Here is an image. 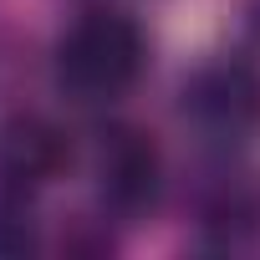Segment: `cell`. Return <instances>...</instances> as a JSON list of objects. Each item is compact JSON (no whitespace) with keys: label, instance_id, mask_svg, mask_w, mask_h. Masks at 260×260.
I'll use <instances>...</instances> for the list:
<instances>
[{"label":"cell","instance_id":"1","mask_svg":"<svg viewBox=\"0 0 260 260\" xmlns=\"http://www.w3.org/2000/svg\"><path fill=\"white\" fill-rule=\"evenodd\" d=\"M153 41L133 11L117 6H92L82 11L51 46V77L56 87L82 102V107H107L122 102L148 72Z\"/></svg>","mask_w":260,"mask_h":260},{"label":"cell","instance_id":"2","mask_svg":"<svg viewBox=\"0 0 260 260\" xmlns=\"http://www.w3.org/2000/svg\"><path fill=\"white\" fill-rule=\"evenodd\" d=\"M169 184L164 148L138 122H107L92 143V194L97 209L117 224H138L158 209Z\"/></svg>","mask_w":260,"mask_h":260},{"label":"cell","instance_id":"3","mask_svg":"<svg viewBox=\"0 0 260 260\" xmlns=\"http://www.w3.org/2000/svg\"><path fill=\"white\" fill-rule=\"evenodd\" d=\"M184 117L214 143H245L260 127V67L245 56H214L179 87Z\"/></svg>","mask_w":260,"mask_h":260},{"label":"cell","instance_id":"4","mask_svg":"<svg viewBox=\"0 0 260 260\" xmlns=\"http://www.w3.org/2000/svg\"><path fill=\"white\" fill-rule=\"evenodd\" d=\"M72 169V133L46 112H6L0 117V194L41 199Z\"/></svg>","mask_w":260,"mask_h":260},{"label":"cell","instance_id":"5","mask_svg":"<svg viewBox=\"0 0 260 260\" xmlns=\"http://www.w3.org/2000/svg\"><path fill=\"white\" fill-rule=\"evenodd\" d=\"M199 245L204 250H250L260 240V194L250 179L240 174H214V184H204L199 194Z\"/></svg>","mask_w":260,"mask_h":260},{"label":"cell","instance_id":"6","mask_svg":"<svg viewBox=\"0 0 260 260\" xmlns=\"http://www.w3.org/2000/svg\"><path fill=\"white\" fill-rule=\"evenodd\" d=\"M41 250V219H36V199L21 194H0V255H36Z\"/></svg>","mask_w":260,"mask_h":260},{"label":"cell","instance_id":"7","mask_svg":"<svg viewBox=\"0 0 260 260\" xmlns=\"http://www.w3.org/2000/svg\"><path fill=\"white\" fill-rule=\"evenodd\" d=\"M61 255H112V235H107V214L102 219H72L67 235H61Z\"/></svg>","mask_w":260,"mask_h":260},{"label":"cell","instance_id":"8","mask_svg":"<svg viewBox=\"0 0 260 260\" xmlns=\"http://www.w3.org/2000/svg\"><path fill=\"white\" fill-rule=\"evenodd\" d=\"M245 26H250V36L260 41V0H250V11H245Z\"/></svg>","mask_w":260,"mask_h":260}]
</instances>
